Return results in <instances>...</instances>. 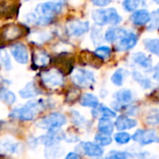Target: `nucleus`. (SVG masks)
<instances>
[{"mask_svg": "<svg viewBox=\"0 0 159 159\" xmlns=\"http://www.w3.org/2000/svg\"><path fill=\"white\" fill-rule=\"evenodd\" d=\"M45 108V103L42 100L29 101L20 107H17L12 110L9 116L21 120V121H31L35 118L38 113H40Z\"/></svg>", "mask_w": 159, "mask_h": 159, "instance_id": "obj_1", "label": "nucleus"}, {"mask_svg": "<svg viewBox=\"0 0 159 159\" xmlns=\"http://www.w3.org/2000/svg\"><path fill=\"white\" fill-rule=\"evenodd\" d=\"M91 18L98 26H104L107 24L116 26L118 25L123 20L115 7L94 9L91 12Z\"/></svg>", "mask_w": 159, "mask_h": 159, "instance_id": "obj_2", "label": "nucleus"}, {"mask_svg": "<svg viewBox=\"0 0 159 159\" xmlns=\"http://www.w3.org/2000/svg\"><path fill=\"white\" fill-rule=\"evenodd\" d=\"M62 10V3L58 1H48L40 3L36 6L34 13L41 18L49 21H53L54 18Z\"/></svg>", "mask_w": 159, "mask_h": 159, "instance_id": "obj_3", "label": "nucleus"}, {"mask_svg": "<svg viewBox=\"0 0 159 159\" xmlns=\"http://www.w3.org/2000/svg\"><path fill=\"white\" fill-rule=\"evenodd\" d=\"M66 123H67V119L65 116L61 113L56 112L41 118L36 123V126L42 129L52 130V129H58L61 128Z\"/></svg>", "mask_w": 159, "mask_h": 159, "instance_id": "obj_4", "label": "nucleus"}, {"mask_svg": "<svg viewBox=\"0 0 159 159\" xmlns=\"http://www.w3.org/2000/svg\"><path fill=\"white\" fill-rule=\"evenodd\" d=\"M72 81L78 88H90L96 79L94 74L87 69L77 68L72 74Z\"/></svg>", "mask_w": 159, "mask_h": 159, "instance_id": "obj_5", "label": "nucleus"}, {"mask_svg": "<svg viewBox=\"0 0 159 159\" xmlns=\"http://www.w3.org/2000/svg\"><path fill=\"white\" fill-rule=\"evenodd\" d=\"M42 83L49 89H56L61 87L64 83L63 75L58 69H49L44 71L40 75Z\"/></svg>", "mask_w": 159, "mask_h": 159, "instance_id": "obj_6", "label": "nucleus"}, {"mask_svg": "<svg viewBox=\"0 0 159 159\" xmlns=\"http://www.w3.org/2000/svg\"><path fill=\"white\" fill-rule=\"evenodd\" d=\"M131 139L134 142L140 143V145L144 146L148 144H152L155 143H158V135L154 129H138Z\"/></svg>", "mask_w": 159, "mask_h": 159, "instance_id": "obj_7", "label": "nucleus"}, {"mask_svg": "<svg viewBox=\"0 0 159 159\" xmlns=\"http://www.w3.org/2000/svg\"><path fill=\"white\" fill-rule=\"evenodd\" d=\"M89 31V23L83 20H70L66 23V32L68 35L79 37Z\"/></svg>", "mask_w": 159, "mask_h": 159, "instance_id": "obj_8", "label": "nucleus"}, {"mask_svg": "<svg viewBox=\"0 0 159 159\" xmlns=\"http://www.w3.org/2000/svg\"><path fill=\"white\" fill-rule=\"evenodd\" d=\"M138 42L137 34L133 32H128L117 40V43L116 45V49L119 52L122 51H128L132 49Z\"/></svg>", "mask_w": 159, "mask_h": 159, "instance_id": "obj_9", "label": "nucleus"}, {"mask_svg": "<svg viewBox=\"0 0 159 159\" xmlns=\"http://www.w3.org/2000/svg\"><path fill=\"white\" fill-rule=\"evenodd\" d=\"M48 132L42 136L40 138V142L47 147V146H50V145H54L57 144L58 143H60L62 140L66 139V135L65 133L61 130V129H52V130H48Z\"/></svg>", "mask_w": 159, "mask_h": 159, "instance_id": "obj_10", "label": "nucleus"}, {"mask_svg": "<svg viewBox=\"0 0 159 159\" xmlns=\"http://www.w3.org/2000/svg\"><path fill=\"white\" fill-rule=\"evenodd\" d=\"M10 54L15 61L20 64H26L29 61V53L26 47L21 43H16L10 47Z\"/></svg>", "mask_w": 159, "mask_h": 159, "instance_id": "obj_11", "label": "nucleus"}, {"mask_svg": "<svg viewBox=\"0 0 159 159\" xmlns=\"http://www.w3.org/2000/svg\"><path fill=\"white\" fill-rule=\"evenodd\" d=\"M79 146H80V149L83 152V154L88 157H100L104 153L102 146L99 145L96 143L84 142Z\"/></svg>", "mask_w": 159, "mask_h": 159, "instance_id": "obj_12", "label": "nucleus"}, {"mask_svg": "<svg viewBox=\"0 0 159 159\" xmlns=\"http://www.w3.org/2000/svg\"><path fill=\"white\" fill-rule=\"evenodd\" d=\"M132 61L138 65L140 68L146 70V71H150L152 70V65H153V61L151 59L150 56H148L147 54L143 53V52H136L132 55Z\"/></svg>", "mask_w": 159, "mask_h": 159, "instance_id": "obj_13", "label": "nucleus"}, {"mask_svg": "<svg viewBox=\"0 0 159 159\" xmlns=\"http://www.w3.org/2000/svg\"><path fill=\"white\" fill-rule=\"evenodd\" d=\"M150 17H151L150 12L145 8H142V9L135 10L132 13V15L130 17V20H131V21H132V23L134 25L143 26V25H145V24H147L149 22Z\"/></svg>", "mask_w": 159, "mask_h": 159, "instance_id": "obj_14", "label": "nucleus"}, {"mask_svg": "<svg viewBox=\"0 0 159 159\" xmlns=\"http://www.w3.org/2000/svg\"><path fill=\"white\" fill-rule=\"evenodd\" d=\"M137 121L135 119H132L129 116H120L116 118L115 122V126L117 130H126V129H133L137 126Z\"/></svg>", "mask_w": 159, "mask_h": 159, "instance_id": "obj_15", "label": "nucleus"}, {"mask_svg": "<svg viewBox=\"0 0 159 159\" xmlns=\"http://www.w3.org/2000/svg\"><path fill=\"white\" fill-rule=\"evenodd\" d=\"M127 33V31L123 28H118V27H110L103 35V39L109 43H113L117 41L118 39H120L125 34Z\"/></svg>", "mask_w": 159, "mask_h": 159, "instance_id": "obj_16", "label": "nucleus"}, {"mask_svg": "<svg viewBox=\"0 0 159 159\" xmlns=\"http://www.w3.org/2000/svg\"><path fill=\"white\" fill-rule=\"evenodd\" d=\"M19 94L22 99H32L38 96L40 90L34 82H29L19 91Z\"/></svg>", "mask_w": 159, "mask_h": 159, "instance_id": "obj_17", "label": "nucleus"}, {"mask_svg": "<svg viewBox=\"0 0 159 159\" xmlns=\"http://www.w3.org/2000/svg\"><path fill=\"white\" fill-rule=\"evenodd\" d=\"M33 64L37 68H43L46 67L49 61L50 58L48 53L42 50H36L33 53Z\"/></svg>", "mask_w": 159, "mask_h": 159, "instance_id": "obj_18", "label": "nucleus"}, {"mask_svg": "<svg viewBox=\"0 0 159 159\" xmlns=\"http://www.w3.org/2000/svg\"><path fill=\"white\" fill-rule=\"evenodd\" d=\"M22 34H23V30L20 26L15 25V24L7 25L4 29V32H3L4 37L7 40H9V41H12V40L17 39V38L20 37Z\"/></svg>", "mask_w": 159, "mask_h": 159, "instance_id": "obj_19", "label": "nucleus"}, {"mask_svg": "<svg viewBox=\"0 0 159 159\" xmlns=\"http://www.w3.org/2000/svg\"><path fill=\"white\" fill-rule=\"evenodd\" d=\"M91 114L94 117H99V118H113L116 116L115 111L111 110L110 108H108L103 104H99L96 108L92 110Z\"/></svg>", "mask_w": 159, "mask_h": 159, "instance_id": "obj_20", "label": "nucleus"}, {"mask_svg": "<svg viewBox=\"0 0 159 159\" xmlns=\"http://www.w3.org/2000/svg\"><path fill=\"white\" fill-rule=\"evenodd\" d=\"M115 98L116 100V102L119 103L121 106L122 105H127L129 104L132 100H133V93L130 89H120L115 94Z\"/></svg>", "mask_w": 159, "mask_h": 159, "instance_id": "obj_21", "label": "nucleus"}, {"mask_svg": "<svg viewBox=\"0 0 159 159\" xmlns=\"http://www.w3.org/2000/svg\"><path fill=\"white\" fill-rule=\"evenodd\" d=\"M98 129L101 133L111 135L114 132L115 125L111 120V118H100L98 124Z\"/></svg>", "mask_w": 159, "mask_h": 159, "instance_id": "obj_22", "label": "nucleus"}, {"mask_svg": "<svg viewBox=\"0 0 159 159\" xmlns=\"http://www.w3.org/2000/svg\"><path fill=\"white\" fill-rule=\"evenodd\" d=\"M80 104L84 107H89V108H96L100 103L98 98L91 94V93H85L80 98Z\"/></svg>", "mask_w": 159, "mask_h": 159, "instance_id": "obj_23", "label": "nucleus"}, {"mask_svg": "<svg viewBox=\"0 0 159 159\" xmlns=\"http://www.w3.org/2000/svg\"><path fill=\"white\" fill-rule=\"evenodd\" d=\"M0 101L7 105H12L16 102L15 94L6 88L0 89Z\"/></svg>", "mask_w": 159, "mask_h": 159, "instance_id": "obj_24", "label": "nucleus"}, {"mask_svg": "<svg viewBox=\"0 0 159 159\" xmlns=\"http://www.w3.org/2000/svg\"><path fill=\"white\" fill-rule=\"evenodd\" d=\"M63 150L57 144L47 146L45 151V157L47 159H56L62 156Z\"/></svg>", "mask_w": 159, "mask_h": 159, "instance_id": "obj_25", "label": "nucleus"}, {"mask_svg": "<svg viewBox=\"0 0 159 159\" xmlns=\"http://www.w3.org/2000/svg\"><path fill=\"white\" fill-rule=\"evenodd\" d=\"M144 47L152 54L159 55V39L158 38H146L143 40Z\"/></svg>", "mask_w": 159, "mask_h": 159, "instance_id": "obj_26", "label": "nucleus"}, {"mask_svg": "<svg viewBox=\"0 0 159 159\" xmlns=\"http://www.w3.org/2000/svg\"><path fill=\"white\" fill-rule=\"evenodd\" d=\"M132 77L135 81H137L143 89H149L153 87V83L150 79L144 77L140 72H137V71H134L132 72Z\"/></svg>", "mask_w": 159, "mask_h": 159, "instance_id": "obj_27", "label": "nucleus"}, {"mask_svg": "<svg viewBox=\"0 0 159 159\" xmlns=\"http://www.w3.org/2000/svg\"><path fill=\"white\" fill-rule=\"evenodd\" d=\"M111 48L107 46H100L98 47L95 51H94V54L99 58L101 59L102 61H106L110 58L111 56Z\"/></svg>", "mask_w": 159, "mask_h": 159, "instance_id": "obj_28", "label": "nucleus"}, {"mask_svg": "<svg viewBox=\"0 0 159 159\" xmlns=\"http://www.w3.org/2000/svg\"><path fill=\"white\" fill-rule=\"evenodd\" d=\"M124 79H125V70L124 69H117L111 76L112 83L117 87H121L123 85Z\"/></svg>", "mask_w": 159, "mask_h": 159, "instance_id": "obj_29", "label": "nucleus"}, {"mask_svg": "<svg viewBox=\"0 0 159 159\" xmlns=\"http://www.w3.org/2000/svg\"><path fill=\"white\" fill-rule=\"evenodd\" d=\"M141 5V0H124L122 3L123 8L127 12H134Z\"/></svg>", "mask_w": 159, "mask_h": 159, "instance_id": "obj_30", "label": "nucleus"}, {"mask_svg": "<svg viewBox=\"0 0 159 159\" xmlns=\"http://www.w3.org/2000/svg\"><path fill=\"white\" fill-rule=\"evenodd\" d=\"M114 139L118 144H127L131 141V135L129 134L128 132L119 131L115 134Z\"/></svg>", "mask_w": 159, "mask_h": 159, "instance_id": "obj_31", "label": "nucleus"}, {"mask_svg": "<svg viewBox=\"0 0 159 159\" xmlns=\"http://www.w3.org/2000/svg\"><path fill=\"white\" fill-rule=\"evenodd\" d=\"M95 142L101 146H108L112 143V138L110 137V135L99 132L95 135Z\"/></svg>", "mask_w": 159, "mask_h": 159, "instance_id": "obj_32", "label": "nucleus"}, {"mask_svg": "<svg viewBox=\"0 0 159 159\" xmlns=\"http://www.w3.org/2000/svg\"><path fill=\"white\" fill-rule=\"evenodd\" d=\"M105 159H132V156L127 152L122 151H111Z\"/></svg>", "mask_w": 159, "mask_h": 159, "instance_id": "obj_33", "label": "nucleus"}, {"mask_svg": "<svg viewBox=\"0 0 159 159\" xmlns=\"http://www.w3.org/2000/svg\"><path fill=\"white\" fill-rule=\"evenodd\" d=\"M149 26H148V31L152 32V31H156L158 29L159 24V18H158V10H155L152 12L151 17H150V20H149Z\"/></svg>", "mask_w": 159, "mask_h": 159, "instance_id": "obj_34", "label": "nucleus"}, {"mask_svg": "<svg viewBox=\"0 0 159 159\" xmlns=\"http://www.w3.org/2000/svg\"><path fill=\"white\" fill-rule=\"evenodd\" d=\"M0 65H2L6 70L11 69L10 57L6 50H0Z\"/></svg>", "mask_w": 159, "mask_h": 159, "instance_id": "obj_35", "label": "nucleus"}, {"mask_svg": "<svg viewBox=\"0 0 159 159\" xmlns=\"http://www.w3.org/2000/svg\"><path fill=\"white\" fill-rule=\"evenodd\" d=\"M102 31L100 29V27L97 25V26H94L92 28V31H91V40L93 41V43L97 46V45H100L102 41Z\"/></svg>", "mask_w": 159, "mask_h": 159, "instance_id": "obj_36", "label": "nucleus"}, {"mask_svg": "<svg viewBox=\"0 0 159 159\" xmlns=\"http://www.w3.org/2000/svg\"><path fill=\"white\" fill-rule=\"evenodd\" d=\"M72 118H73V122L77 125L78 127H81V126H85L86 125V118L84 116H82L77 111H73L72 112Z\"/></svg>", "mask_w": 159, "mask_h": 159, "instance_id": "obj_37", "label": "nucleus"}, {"mask_svg": "<svg viewBox=\"0 0 159 159\" xmlns=\"http://www.w3.org/2000/svg\"><path fill=\"white\" fill-rule=\"evenodd\" d=\"M159 122L158 119V111L157 109L155 110H152L151 113L148 115L147 116V123L149 125H153V126H156L157 125Z\"/></svg>", "mask_w": 159, "mask_h": 159, "instance_id": "obj_38", "label": "nucleus"}, {"mask_svg": "<svg viewBox=\"0 0 159 159\" xmlns=\"http://www.w3.org/2000/svg\"><path fill=\"white\" fill-rule=\"evenodd\" d=\"M112 1L113 0H91V3L96 7H107Z\"/></svg>", "mask_w": 159, "mask_h": 159, "instance_id": "obj_39", "label": "nucleus"}, {"mask_svg": "<svg viewBox=\"0 0 159 159\" xmlns=\"http://www.w3.org/2000/svg\"><path fill=\"white\" fill-rule=\"evenodd\" d=\"M64 159H81L80 156L77 154V153H75V152H71L69 153Z\"/></svg>", "mask_w": 159, "mask_h": 159, "instance_id": "obj_40", "label": "nucleus"}, {"mask_svg": "<svg viewBox=\"0 0 159 159\" xmlns=\"http://www.w3.org/2000/svg\"><path fill=\"white\" fill-rule=\"evenodd\" d=\"M154 78L156 80L158 79V66H156L154 69Z\"/></svg>", "mask_w": 159, "mask_h": 159, "instance_id": "obj_41", "label": "nucleus"}, {"mask_svg": "<svg viewBox=\"0 0 159 159\" xmlns=\"http://www.w3.org/2000/svg\"><path fill=\"white\" fill-rule=\"evenodd\" d=\"M153 1H154V2H155L156 4H158V3H159V0H153Z\"/></svg>", "mask_w": 159, "mask_h": 159, "instance_id": "obj_42", "label": "nucleus"}, {"mask_svg": "<svg viewBox=\"0 0 159 159\" xmlns=\"http://www.w3.org/2000/svg\"><path fill=\"white\" fill-rule=\"evenodd\" d=\"M61 1H62V0H59V1H58V2H61Z\"/></svg>", "mask_w": 159, "mask_h": 159, "instance_id": "obj_43", "label": "nucleus"}, {"mask_svg": "<svg viewBox=\"0 0 159 159\" xmlns=\"http://www.w3.org/2000/svg\"><path fill=\"white\" fill-rule=\"evenodd\" d=\"M25 1H29V0H25Z\"/></svg>", "mask_w": 159, "mask_h": 159, "instance_id": "obj_44", "label": "nucleus"}, {"mask_svg": "<svg viewBox=\"0 0 159 159\" xmlns=\"http://www.w3.org/2000/svg\"><path fill=\"white\" fill-rule=\"evenodd\" d=\"M96 159H102V158H96Z\"/></svg>", "mask_w": 159, "mask_h": 159, "instance_id": "obj_45", "label": "nucleus"}]
</instances>
